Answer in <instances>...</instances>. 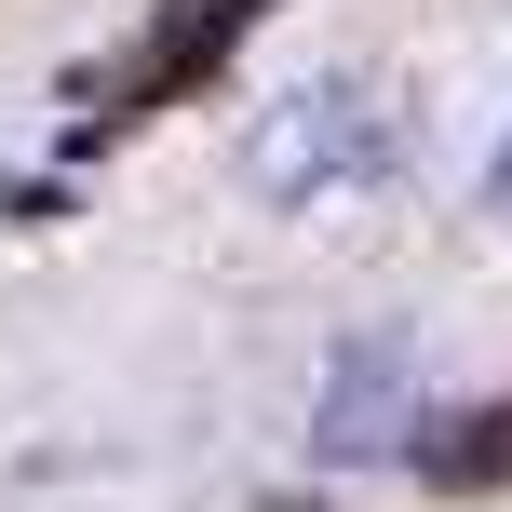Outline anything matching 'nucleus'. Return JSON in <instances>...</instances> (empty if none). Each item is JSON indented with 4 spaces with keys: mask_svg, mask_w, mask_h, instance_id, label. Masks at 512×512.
I'll use <instances>...</instances> for the list:
<instances>
[{
    "mask_svg": "<svg viewBox=\"0 0 512 512\" xmlns=\"http://www.w3.org/2000/svg\"><path fill=\"white\" fill-rule=\"evenodd\" d=\"M405 432H418V364H405V337H351L337 378H324L310 445H324V459H378V445H405Z\"/></svg>",
    "mask_w": 512,
    "mask_h": 512,
    "instance_id": "f03ea898",
    "label": "nucleus"
},
{
    "mask_svg": "<svg viewBox=\"0 0 512 512\" xmlns=\"http://www.w3.org/2000/svg\"><path fill=\"white\" fill-rule=\"evenodd\" d=\"M405 459L432 472L445 499H472V486H512V405H486V418H432V432H405Z\"/></svg>",
    "mask_w": 512,
    "mask_h": 512,
    "instance_id": "20e7f679",
    "label": "nucleus"
},
{
    "mask_svg": "<svg viewBox=\"0 0 512 512\" xmlns=\"http://www.w3.org/2000/svg\"><path fill=\"white\" fill-rule=\"evenodd\" d=\"M391 162H405V122H391V95L378 81H297V95L270 108V135H256V189H270L283 216H310V203H337V189H378Z\"/></svg>",
    "mask_w": 512,
    "mask_h": 512,
    "instance_id": "f257e3e1",
    "label": "nucleus"
},
{
    "mask_svg": "<svg viewBox=\"0 0 512 512\" xmlns=\"http://www.w3.org/2000/svg\"><path fill=\"white\" fill-rule=\"evenodd\" d=\"M499 203H512V149H499Z\"/></svg>",
    "mask_w": 512,
    "mask_h": 512,
    "instance_id": "39448f33",
    "label": "nucleus"
},
{
    "mask_svg": "<svg viewBox=\"0 0 512 512\" xmlns=\"http://www.w3.org/2000/svg\"><path fill=\"white\" fill-rule=\"evenodd\" d=\"M256 14H270V0H189V14L162 27L149 54H135V81H122V108H108V122L81 135V149H108V135H122V122H149V108H176V95H203V81L230 68V41H243Z\"/></svg>",
    "mask_w": 512,
    "mask_h": 512,
    "instance_id": "7ed1b4c3",
    "label": "nucleus"
}]
</instances>
